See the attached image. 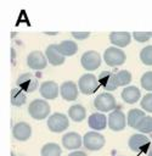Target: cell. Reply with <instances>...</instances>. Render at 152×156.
Here are the masks:
<instances>
[{"instance_id": "9a60e30c", "label": "cell", "mask_w": 152, "mask_h": 156, "mask_svg": "<svg viewBox=\"0 0 152 156\" xmlns=\"http://www.w3.org/2000/svg\"><path fill=\"white\" fill-rule=\"evenodd\" d=\"M128 145H129L131 151L140 152V151H142L145 147H147L150 145V139L145 134H140V133L139 134H133L129 138Z\"/></svg>"}, {"instance_id": "f1b7e54d", "label": "cell", "mask_w": 152, "mask_h": 156, "mask_svg": "<svg viewBox=\"0 0 152 156\" xmlns=\"http://www.w3.org/2000/svg\"><path fill=\"white\" fill-rule=\"evenodd\" d=\"M140 83H141V87H142L145 90L152 91V71H148V72L143 73V74L141 76Z\"/></svg>"}, {"instance_id": "e0dca14e", "label": "cell", "mask_w": 152, "mask_h": 156, "mask_svg": "<svg viewBox=\"0 0 152 156\" xmlns=\"http://www.w3.org/2000/svg\"><path fill=\"white\" fill-rule=\"evenodd\" d=\"M45 54H46L47 61L54 66H60V65H62L64 62V56L60 52L57 44H50L46 48Z\"/></svg>"}, {"instance_id": "f546056e", "label": "cell", "mask_w": 152, "mask_h": 156, "mask_svg": "<svg viewBox=\"0 0 152 156\" xmlns=\"http://www.w3.org/2000/svg\"><path fill=\"white\" fill-rule=\"evenodd\" d=\"M141 107L143 108V111L152 113V93L143 95V98L141 99Z\"/></svg>"}, {"instance_id": "d4e9b609", "label": "cell", "mask_w": 152, "mask_h": 156, "mask_svg": "<svg viewBox=\"0 0 152 156\" xmlns=\"http://www.w3.org/2000/svg\"><path fill=\"white\" fill-rule=\"evenodd\" d=\"M61 147L56 143H46L40 150L41 156H61Z\"/></svg>"}, {"instance_id": "8992f818", "label": "cell", "mask_w": 152, "mask_h": 156, "mask_svg": "<svg viewBox=\"0 0 152 156\" xmlns=\"http://www.w3.org/2000/svg\"><path fill=\"white\" fill-rule=\"evenodd\" d=\"M68 126H69V118L61 112H55L47 118V128L52 133H61L66 130Z\"/></svg>"}, {"instance_id": "7402d4cb", "label": "cell", "mask_w": 152, "mask_h": 156, "mask_svg": "<svg viewBox=\"0 0 152 156\" xmlns=\"http://www.w3.org/2000/svg\"><path fill=\"white\" fill-rule=\"evenodd\" d=\"M60 52L66 57V56H73L78 51V45L73 40H63L60 44H57Z\"/></svg>"}, {"instance_id": "2e32d148", "label": "cell", "mask_w": 152, "mask_h": 156, "mask_svg": "<svg viewBox=\"0 0 152 156\" xmlns=\"http://www.w3.org/2000/svg\"><path fill=\"white\" fill-rule=\"evenodd\" d=\"M83 144V138L75 132H68L62 136V145L68 150H75Z\"/></svg>"}, {"instance_id": "603a6c76", "label": "cell", "mask_w": 152, "mask_h": 156, "mask_svg": "<svg viewBox=\"0 0 152 156\" xmlns=\"http://www.w3.org/2000/svg\"><path fill=\"white\" fill-rule=\"evenodd\" d=\"M68 116L72 121L74 122H81L85 117H86V110L84 106L77 104V105H72L68 108Z\"/></svg>"}, {"instance_id": "4316f807", "label": "cell", "mask_w": 152, "mask_h": 156, "mask_svg": "<svg viewBox=\"0 0 152 156\" xmlns=\"http://www.w3.org/2000/svg\"><path fill=\"white\" fill-rule=\"evenodd\" d=\"M117 76V80H118V84L119 87H124V85H128L130 82H131V73L129 71H125V69H120L116 73Z\"/></svg>"}, {"instance_id": "6da1fadb", "label": "cell", "mask_w": 152, "mask_h": 156, "mask_svg": "<svg viewBox=\"0 0 152 156\" xmlns=\"http://www.w3.org/2000/svg\"><path fill=\"white\" fill-rule=\"evenodd\" d=\"M50 105L44 99H35L28 106V113L32 118L36 121L45 119L50 113Z\"/></svg>"}, {"instance_id": "5bb4252c", "label": "cell", "mask_w": 152, "mask_h": 156, "mask_svg": "<svg viewBox=\"0 0 152 156\" xmlns=\"http://www.w3.org/2000/svg\"><path fill=\"white\" fill-rule=\"evenodd\" d=\"M60 93L62 99H64L66 101H73L77 99L78 93H79V88L78 85H75L74 82L68 80V82H63L60 87Z\"/></svg>"}, {"instance_id": "4fadbf2b", "label": "cell", "mask_w": 152, "mask_h": 156, "mask_svg": "<svg viewBox=\"0 0 152 156\" xmlns=\"http://www.w3.org/2000/svg\"><path fill=\"white\" fill-rule=\"evenodd\" d=\"M12 135L18 141H26L32 135V128L26 122H17L12 127Z\"/></svg>"}, {"instance_id": "9c48e42d", "label": "cell", "mask_w": 152, "mask_h": 156, "mask_svg": "<svg viewBox=\"0 0 152 156\" xmlns=\"http://www.w3.org/2000/svg\"><path fill=\"white\" fill-rule=\"evenodd\" d=\"M128 121H126V116L124 115V112H122L119 108L112 111L108 116V127L113 130V132H119L123 130L126 126Z\"/></svg>"}, {"instance_id": "e575fe53", "label": "cell", "mask_w": 152, "mask_h": 156, "mask_svg": "<svg viewBox=\"0 0 152 156\" xmlns=\"http://www.w3.org/2000/svg\"><path fill=\"white\" fill-rule=\"evenodd\" d=\"M148 156H152V147L148 150Z\"/></svg>"}, {"instance_id": "7a4b0ae2", "label": "cell", "mask_w": 152, "mask_h": 156, "mask_svg": "<svg viewBox=\"0 0 152 156\" xmlns=\"http://www.w3.org/2000/svg\"><path fill=\"white\" fill-rule=\"evenodd\" d=\"M100 85L101 84L98 82V78L95 77L92 73H85L78 80L79 91L83 93L84 95H91V94H94L98 89Z\"/></svg>"}, {"instance_id": "5b68a950", "label": "cell", "mask_w": 152, "mask_h": 156, "mask_svg": "<svg viewBox=\"0 0 152 156\" xmlns=\"http://www.w3.org/2000/svg\"><path fill=\"white\" fill-rule=\"evenodd\" d=\"M94 106L100 112H109V111L112 112V110L114 111V108L117 106V101H116V99H114V96L112 94L101 93L95 98Z\"/></svg>"}, {"instance_id": "cb8c5ba5", "label": "cell", "mask_w": 152, "mask_h": 156, "mask_svg": "<svg viewBox=\"0 0 152 156\" xmlns=\"http://www.w3.org/2000/svg\"><path fill=\"white\" fill-rule=\"evenodd\" d=\"M27 101V96L26 93L23 90H21L19 88H13L11 89V104L13 106H23Z\"/></svg>"}, {"instance_id": "d590c367", "label": "cell", "mask_w": 152, "mask_h": 156, "mask_svg": "<svg viewBox=\"0 0 152 156\" xmlns=\"http://www.w3.org/2000/svg\"><path fill=\"white\" fill-rule=\"evenodd\" d=\"M11 156H16V155H15V152H11Z\"/></svg>"}, {"instance_id": "ac0fdd59", "label": "cell", "mask_w": 152, "mask_h": 156, "mask_svg": "<svg viewBox=\"0 0 152 156\" xmlns=\"http://www.w3.org/2000/svg\"><path fill=\"white\" fill-rule=\"evenodd\" d=\"M109 41L116 48H124L131 41V34L128 32H112L109 34Z\"/></svg>"}, {"instance_id": "8fae6325", "label": "cell", "mask_w": 152, "mask_h": 156, "mask_svg": "<svg viewBox=\"0 0 152 156\" xmlns=\"http://www.w3.org/2000/svg\"><path fill=\"white\" fill-rule=\"evenodd\" d=\"M98 82L103 87V89H106L107 91H113L119 87L116 73H113L111 71L101 72L100 76H98Z\"/></svg>"}, {"instance_id": "836d02e7", "label": "cell", "mask_w": 152, "mask_h": 156, "mask_svg": "<svg viewBox=\"0 0 152 156\" xmlns=\"http://www.w3.org/2000/svg\"><path fill=\"white\" fill-rule=\"evenodd\" d=\"M15 57H16L15 49H11V61H12V63H15Z\"/></svg>"}, {"instance_id": "4dcf8cb0", "label": "cell", "mask_w": 152, "mask_h": 156, "mask_svg": "<svg viewBox=\"0 0 152 156\" xmlns=\"http://www.w3.org/2000/svg\"><path fill=\"white\" fill-rule=\"evenodd\" d=\"M134 39L137 43H145L147 40H150L151 38V32H134L133 33Z\"/></svg>"}, {"instance_id": "3957f363", "label": "cell", "mask_w": 152, "mask_h": 156, "mask_svg": "<svg viewBox=\"0 0 152 156\" xmlns=\"http://www.w3.org/2000/svg\"><path fill=\"white\" fill-rule=\"evenodd\" d=\"M103 60L108 66L116 67V66H120V65H123L125 62L126 55L122 49L116 48V46H111V48H107L105 50Z\"/></svg>"}, {"instance_id": "52a82bcc", "label": "cell", "mask_w": 152, "mask_h": 156, "mask_svg": "<svg viewBox=\"0 0 152 156\" xmlns=\"http://www.w3.org/2000/svg\"><path fill=\"white\" fill-rule=\"evenodd\" d=\"M17 88H19L21 90H23L24 93H33L36 90V88L39 87L38 79L32 74V73H23L17 78Z\"/></svg>"}, {"instance_id": "d6a6232c", "label": "cell", "mask_w": 152, "mask_h": 156, "mask_svg": "<svg viewBox=\"0 0 152 156\" xmlns=\"http://www.w3.org/2000/svg\"><path fill=\"white\" fill-rule=\"evenodd\" d=\"M68 156H88V155L85 152H83V151H73Z\"/></svg>"}, {"instance_id": "d6986e66", "label": "cell", "mask_w": 152, "mask_h": 156, "mask_svg": "<svg viewBox=\"0 0 152 156\" xmlns=\"http://www.w3.org/2000/svg\"><path fill=\"white\" fill-rule=\"evenodd\" d=\"M107 121H108V117H106L101 112H96V113L90 115V117L88 118V124L91 129H94L96 132V130L105 129L107 126Z\"/></svg>"}, {"instance_id": "7c38bea8", "label": "cell", "mask_w": 152, "mask_h": 156, "mask_svg": "<svg viewBox=\"0 0 152 156\" xmlns=\"http://www.w3.org/2000/svg\"><path fill=\"white\" fill-rule=\"evenodd\" d=\"M39 91H40V95L44 99L54 100V99L57 98V95L60 93V87L54 80H46V82L41 83V85L39 88Z\"/></svg>"}, {"instance_id": "44dd1931", "label": "cell", "mask_w": 152, "mask_h": 156, "mask_svg": "<svg viewBox=\"0 0 152 156\" xmlns=\"http://www.w3.org/2000/svg\"><path fill=\"white\" fill-rule=\"evenodd\" d=\"M145 111L143 110H139V108H131L129 110L128 115H126V121H128V124L131 127V128H135L137 129L139 124L141 123V121L145 118Z\"/></svg>"}, {"instance_id": "1f68e13d", "label": "cell", "mask_w": 152, "mask_h": 156, "mask_svg": "<svg viewBox=\"0 0 152 156\" xmlns=\"http://www.w3.org/2000/svg\"><path fill=\"white\" fill-rule=\"evenodd\" d=\"M90 35L89 32H72V37L75 38L77 40H84Z\"/></svg>"}, {"instance_id": "83f0119b", "label": "cell", "mask_w": 152, "mask_h": 156, "mask_svg": "<svg viewBox=\"0 0 152 156\" xmlns=\"http://www.w3.org/2000/svg\"><path fill=\"white\" fill-rule=\"evenodd\" d=\"M137 130L141 132V134H146V133H152V117L151 116H146L141 123L137 127Z\"/></svg>"}, {"instance_id": "8d00e7d4", "label": "cell", "mask_w": 152, "mask_h": 156, "mask_svg": "<svg viewBox=\"0 0 152 156\" xmlns=\"http://www.w3.org/2000/svg\"><path fill=\"white\" fill-rule=\"evenodd\" d=\"M151 37H152V32H151Z\"/></svg>"}, {"instance_id": "ba28073f", "label": "cell", "mask_w": 152, "mask_h": 156, "mask_svg": "<svg viewBox=\"0 0 152 156\" xmlns=\"http://www.w3.org/2000/svg\"><path fill=\"white\" fill-rule=\"evenodd\" d=\"M80 63H81L83 68H85L88 71H94V69L100 67V65H101V56H100L98 52H96L94 50L85 51L81 55V57H80Z\"/></svg>"}, {"instance_id": "277c9868", "label": "cell", "mask_w": 152, "mask_h": 156, "mask_svg": "<svg viewBox=\"0 0 152 156\" xmlns=\"http://www.w3.org/2000/svg\"><path fill=\"white\" fill-rule=\"evenodd\" d=\"M105 136L95 130H90L85 133L83 136V144L84 146L90 151H98L105 146Z\"/></svg>"}, {"instance_id": "30bf717a", "label": "cell", "mask_w": 152, "mask_h": 156, "mask_svg": "<svg viewBox=\"0 0 152 156\" xmlns=\"http://www.w3.org/2000/svg\"><path fill=\"white\" fill-rule=\"evenodd\" d=\"M46 63H47V58L40 51H32L27 56V65L32 69H36V71L44 69L46 67Z\"/></svg>"}, {"instance_id": "ffe728a7", "label": "cell", "mask_w": 152, "mask_h": 156, "mask_svg": "<svg viewBox=\"0 0 152 156\" xmlns=\"http://www.w3.org/2000/svg\"><path fill=\"white\" fill-rule=\"evenodd\" d=\"M120 95H122L123 101H125L126 104H135L141 98L140 89L136 88V87H126V88H124Z\"/></svg>"}, {"instance_id": "484cf974", "label": "cell", "mask_w": 152, "mask_h": 156, "mask_svg": "<svg viewBox=\"0 0 152 156\" xmlns=\"http://www.w3.org/2000/svg\"><path fill=\"white\" fill-rule=\"evenodd\" d=\"M140 60L146 66H152V45H147L140 51Z\"/></svg>"}]
</instances>
